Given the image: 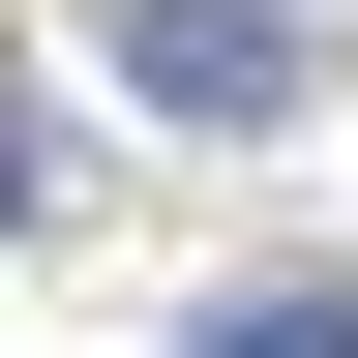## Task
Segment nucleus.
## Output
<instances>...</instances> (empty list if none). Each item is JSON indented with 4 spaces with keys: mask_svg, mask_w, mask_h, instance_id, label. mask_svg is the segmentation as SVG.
Wrapping results in <instances>:
<instances>
[{
    "mask_svg": "<svg viewBox=\"0 0 358 358\" xmlns=\"http://www.w3.org/2000/svg\"><path fill=\"white\" fill-rule=\"evenodd\" d=\"M299 60H329L299 0H120V90H150V120H209V150H268V120H299Z\"/></svg>",
    "mask_w": 358,
    "mask_h": 358,
    "instance_id": "1",
    "label": "nucleus"
},
{
    "mask_svg": "<svg viewBox=\"0 0 358 358\" xmlns=\"http://www.w3.org/2000/svg\"><path fill=\"white\" fill-rule=\"evenodd\" d=\"M179 358H358V299H329V268H268V299H209Z\"/></svg>",
    "mask_w": 358,
    "mask_h": 358,
    "instance_id": "2",
    "label": "nucleus"
},
{
    "mask_svg": "<svg viewBox=\"0 0 358 358\" xmlns=\"http://www.w3.org/2000/svg\"><path fill=\"white\" fill-rule=\"evenodd\" d=\"M0 239H30V90H0Z\"/></svg>",
    "mask_w": 358,
    "mask_h": 358,
    "instance_id": "3",
    "label": "nucleus"
}]
</instances>
